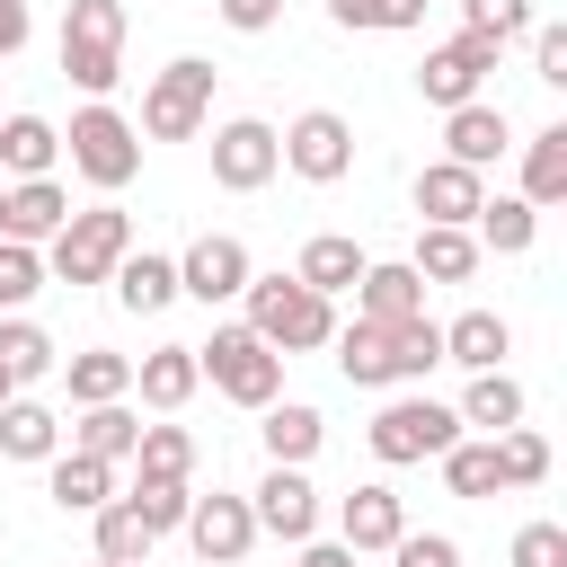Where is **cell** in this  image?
Masks as SVG:
<instances>
[{
    "label": "cell",
    "mask_w": 567,
    "mask_h": 567,
    "mask_svg": "<svg viewBox=\"0 0 567 567\" xmlns=\"http://www.w3.org/2000/svg\"><path fill=\"white\" fill-rule=\"evenodd\" d=\"M328 346H337V372H346L354 390L425 381V372L443 363V328H434L425 310H416V319H354V328H337Z\"/></svg>",
    "instance_id": "cell-1"
},
{
    "label": "cell",
    "mask_w": 567,
    "mask_h": 567,
    "mask_svg": "<svg viewBox=\"0 0 567 567\" xmlns=\"http://www.w3.org/2000/svg\"><path fill=\"white\" fill-rule=\"evenodd\" d=\"M248 328L275 346V354H310V346H328L337 337V310H328V292H310L301 275H248Z\"/></svg>",
    "instance_id": "cell-2"
},
{
    "label": "cell",
    "mask_w": 567,
    "mask_h": 567,
    "mask_svg": "<svg viewBox=\"0 0 567 567\" xmlns=\"http://www.w3.org/2000/svg\"><path fill=\"white\" fill-rule=\"evenodd\" d=\"M124 248H133V213L89 204V213H62V230L44 239V275L53 284H106Z\"/></svg>",
    "instance_id": "cell-3"
},
{
    "label": "cell",
    "mask_w": 567,
    "mask_h": 567,
    "mask_svg": "<svg viewBox=\"0 0 567 567\" xmlns=\"http://www.w3.org/2000/svg\"><path fill=\"white\" fill-rule=\"evenodd\" d=\"M195 372L230 399V408H266L284 390V354L239 319V328H213V346H195Z\"/></svg>",
    "instance_id": "cell-4"
},
{
    "label": "cell",
    "mask_w": 567,
    "mask_h": 567,
    "mask_svg": "<svg viewBox=\"0 0 567 567\" xmlns=\"http://www.w3.org/2000/svg\"><path fill=\"white\" fill-rule=\"evenodd\" d=\"M62 71L89 97H106L124 80V0H71L62 9Z\"/></svg>",
    "instance_id": "cell-5"
},
{
    "label": "cell",
    "mask_w": 567,
    "mask_h": 567,
    "mask_svg": "<svg viewBox=\"0 0 567 567\" xmlns=\"http://www.w3.org/2000/svg\"><path fill=\"white\" fill-rule=\"evenodd\" d=\"M62 151H71V168H80L97 195H124V186L142 177V133H133L106 97H89V106L71 115V142H62Z\"/></svg>",
    "instance_id": "cell-6"
},
{
    "label": "cell",
    "mask_w": 567,
    "mask_h": 567,
    "mask_svg": "<svg viewBox=\"0 0 567 567\" xmlns=\"http://www.w3.org/2000/svg\"><path fill=\"white\" fill-rule=\"evenodd\" d=\"M452 443H461V408H443V399H425V390H408V399H390V408L372 416V461H390V470L434 461V452H452Z\"/></svg>",
    "instance_id": "cell-7"
},
{
    "label": "cell",
    "mask_w": 567,
    "mask_h": 567,
    "mask_svg": "<svg viewBox=\"0 0 567 567\" xmlns=\"http://www.w3.org/2000/svg\"><path fill=\"white\" fill-rule=\"evenodd\" d=\"M213 62H168V71H151V89H142V133L151 142H195L204 133V115H213Z\"/></svg>",
    "instance_id": "cell-8"
},
{
    "label": "cell",
    "mask_w": 567,
    "mask_h": 567,
    "mask_svg": "<svg viewBox=\"0 0 567 567\" xmlns=\"http://www.w3.org/2000/svg\"><path fill=\"white\" fill-rule=\"evenodd\" d=\"M275 151H284V168H292V177L337 186V177L354 168V124H346L337 106H310V115H292V124L275 133Z\"/></svg>",
    "instance_id": "cell-9"
},
{
    "label": "cell",
    "mask_w": 567,
    "mask_h": 567,
    "mask_svg": "<svg viewBox=\"0 0 567 567\" xmlns=\"http://www.w3.org/2000/svg\"><path fill=\"white\" fill-rule=\"evenodd\" d=\"M496 53H505V44H496V35H470V27H461L452 44H434V53H425V71H416L425 106H470V97H478V80L496 71Z\"/></svg>",
    "instance_id": "cell-10"
},
{
    "label": "cell",
    "mask_w": 567,
    "mask_h": 567,
    "mask_svg": "<svg viewBox=\"0 0 567 567\" xmlns=\"http://www.w3.org/2000/svg\"><path fill=\"white\" fill-rule=\"evenodd\" d=\"M177 532L195 540V558H204V567H239V558L257 549V514H248V496H221V487H213V496H195Z\"/></svg>",
    "instance_id": "cell-11"
},
{
    "label": "cell",
    "mask_w": 567,
    "mask_h": 567,
    "mask_svg": "<svg viewBox=\"0 0 567 567\" xmlns=\"http://www.w3.org/2000/svg\"><path fill=\"white\" fill-rule=\"evenodd\" d=\"M275 168H284V151H275V124H257V115H230V124L213 133V186H230V195H257Z\"/></svg>",
    "instance_id": "cell-12"
},
{
    "label": "cell",
    "mask_w": 567,
    "mask_h": 567,
    "mask_svg": "<svg viewBox=\"0 0 567 567\" xmlns=\"http://www.w3.org/2000/svg\"><path fill=\"white\" fill-rule=\"evenodd\" d=\"M248 275H257V266H248V248H239L230 230H204V239L177 257V292H186V301H204V310H213V301H239V292H248Z\"/></svg>",
    "instance_id": "cell-13"
},
{
    "label": "cell",
    "mask_w": 567,
    "mask_h": 567,
    "mask_svg": "<svg viewBox=\"0 0 567 567\" xmlns=\"http://www.w3.org/2000/svg\"><path fill=\"white\" fill-rule=\"evenodd\" d=\"M248 514H257V532H275V540H310L319 532V487L292 470V461H275L266 478H257V496H248Z\"/></svg>",
    "instance_id": "cell-14"
},
{
    "label": "cell",
    "mask_w": 567,
    "mask_h": 567,
    "mask_svg": "<svg viewBox=\"0 0 567 567\" xmlns=\"http://www.w3.org/2000/svg\"><path fill=\"white\" fill-rule=\"evenodd\" d=\"M487 204V168H461V159H434V168H416V213L425 221H452V230H470V213Z\"/></svg>",
    "instance_id": "cell-15"
},
{
    "label": "cell",
    "mask_w": 567,
    "mask_h": 567,
    "mask_svg": "<svg viewBox=\"0 0 567 567\" xmlns=\"http://www.w3.org/2000/svg\"><path fill=\"white\" fill-rule=\"evenodd\" d=\"M452 124H443V159H461V168H487V159H505L514 151V124H505V106H487V97H470V106H443Z\"/></svg>",
    "instance_id": "cell-16"
},
{
    "label": "cell",
    "mask_w": 567,
    "mask_h": 567,
    "mask_svg": "<svg viewBox=\"0 0 567 567\" xmlns=\"http://www.w3.org/2000/svg\"><path fill=\"white\" fill-rule=\"evenodd\" d=\"M62 213H71V195H62L53 177H18V186L0 195V239H27V248H44V239L62 230Z\"/></svg>",
    "instance_id": "cell-17"
},
{
    "label": "cell",
    "mask_w": 567,
    "mask_h": 567,
    "mask_svg": "<svg viewBox=\"0 0 567 567\" xmlns=\"http://www.w3.org/2000/svg\"><path fill=\"white\" fill-rule=\"evenodd\" d=\"M337 532H346V549H354V558H363V549H390V540L408 532L399 487H381V478H372V487H354V496L337 505Z\"/></svg>",
    "instance_id": "cell-18"
},
{
    "label": "cell",
    "mask_w": 567,
    "mask_h": 567,
    "mask_svg": "<svg viewBox=\"0 0 567 567\" xmlns=\"http://www.w3.org/2000/svg\"><path fill=\"white\" fill-rule=\"evenodd\" d=\"M416 310H425V275H416L408 257L354 275V319H416Z\"/></svg>",
    "instance_id": "cell-19"
},
{
    "label": "cell",
    "mask_w": 567,
    "mask_h": 567,
    "mask_svg": "<svg viewBox=\"0 0 567 567\" xmlns=\"http://www.w3.org/2000/svg\"><path fill=\"white\" fill-rule=\"evenodd\" d=\"M514 354V328L496 319V310H461L452 328H443V363H461V372H496Z\"/></svg>",
    "instance_id": "cell-20"
},
{
    "label": "cell",
    "mask_w": 567,
    "mask_h": 567,
    "mask_svg": "<svg viewBox=\"0 0 567 567\" xmlns=\"http://www.w3.org/2000/svg\"><path fill=\"white\" fill-rule=\"evenodd\" d=\"M195 381H204V372H195V346H151V354L133 363V390H142V408H159V416L186 408Z\"/></svg>",
    "instance_id": "cell-21"
},
{
    "label": "cell",
    "mask_w": 567,
    "mask_h": 567,
    "mask_svg": "<svg viewBox=\"0 0 567 567\" xmlns=\"http://www.w3.org/2000/svg\"><path fill=\"white\" fill-rule=\"evenodd\" d=\"M523 204H532V213L567 204V124H540V133L523 142Z\"/></svg>",
    "instance_id": "cell-22"
},
{
    "label": "cell",
    "mask_w": 567,
    "mask_h": 567,
    "mask_svg": "<svg viewBox=\"0 0 567 567\" xmlns=\"http://www.w3.org/2000/svg\"><path fill=\"white\" fill-rule=\"evenodd\" d=\"M106 284H115V301H124V310H168V301H177V257H151V248H124Z\"/></svg>",
    "instance_id": "cell-23"
},
{
    "label": "cell",
    "mask_w": 567,
    "mask_h": 567,
    "mask_svg": "<svg viewBox=\"0 0 567 567\" xmlns=\"http://www.w3.org/2000/svg\"><path fill=\"white\" fill-rule=\"evenodd\" d=\"M408 266H416L425 284H470V275H478V239H470V230H452V221H425Z\"/></svg>",
    "instance_id": "cell-24"
},
{
    "label": "cell",
    "mask_w": 567,
    "mask_h": 567,
    "mask_svg": "<svg viewBox=\"0 0 567 567\" xmlns=\"http://www.w3.org/2000/svg\"><path fill=\"white\" fill-rule=\"evenodd\" d=\"M363 266H372V257H363L346 230H319V239L301 248V266H292V275H301L310 292H328V301H337V292H354V275H363Z\"/></svg>",
    "instance_id": "cell-25"
},
{
    "label": "cell",
    "mask_w": 567,
    "mask_h": 567,
    "mask_svg": "<svg viewBox=\"0 0 567 567\" xmlns=\"http://www.w3.org/2000/svg\"><path fill=\"white\" fill-rule=\"evenodd\" d=\"M133 443H142V416L124 399L80 408V425H71V452H97V461H133Z\"/></svg>",
    "instance_id": "cell-26"
},
{
    "label": "cell",
    "mask_w": 567,
    "mask_h": 567,
    "mask_svg": "<svg viewBox=\"0 0 567 567\" xmlns=\"http://www.w3.org/2000/svg\"><path fill=\"white\" fill-rule=\"evenodd\" d=\"M257 434H266V461H292V470L328 443L319 408H301V399H266V425H257Z\"/></svg>",
    "instance_id": "cell-27"
},
{
    "label": "cell",
    "mask_w": 567,
    "mask_h": 567,
    "mask_svg": "<svg viewBox=\"0 0 567 567\" xmlns=\"http://www.w3.org/2000/svg\"><path fill=\"white\" fill-rule=\"evenodd\" d=\"M115 496V461H97V452H53V505L62 514H97Z\"/></svg>",
    "instance_id": "cell-28"
},
{
    "label": "cell",
    "mask_w": 567,
    "mask_h": 567,
    "mask_svg": "<svg viewBox=\"0 0 567 567\" xmlns=\"http://www.w3.org/2000/svg\"><path fill=\"white\" fill-rule=\"evenodd\" d=\"M0 452H9V461H53V452H62V416H53L44 399H9V408H0Z\"/></svg>",
    "instance_id": "cell-29"
},
{
    "label": "cell",
    "mask_w": 567,
    "mask_h": 567,
    "mask_svg": "<svg viewBox=\"0 0 567 567\" xmlns=\"http://www.w3.org/2000/svg\"><path fill=\"white\" fill-rule=\"evenodd\" d=\"M470 221H478L470 239H478V248H496V257H523V248L540 239V213H532L523 195H487V204H478Z\"/></svg>",
    "instance_id": "cell-30"
},
{
    "label": "cell",
    "mask_w": 567,
    "mask_h": 567,
    "mask_svg": "<svg viewBox=\"0 0 567 567\" xmlns=\"http://www.w3.org/2000/svg\"><path fill=\"white\" fill-rule=\"evenodd\" d=\"M461 425H487V434H505V425H523V381L496 363V372H470V390H461Z\"/></svg>",
    "instance_id": "cell-31"
},
{
    "label": "cell",
    "mask_w": 567,
    "mask_h": 567,
    "mask_svg": "<svg viewBox=\"0 0 567 567\" xmlns=\"http://www.w3.org/2000/svg\"><path fill=\"white\" fill-rule=\"evenodd\" d=\"M53 151H62V133L44 115H0V168L9 177H53Z\"/></svg>",
    "instance_id": "cell-32"
},
{
    "label": "cell",
    "mask_w": 567,
    "mask_h": 567,
    "mask_svg": "<svg viewBox=\"0 0 567 567\" xmlns=\"http://www.w3.org/2000/svg\"><path fill=\"white\" fill-rule=\"evenodd\" d=\"M62 381H71V399H80V408H97V399H124V390H133V354H115V346H89V354H71V363H62Z\"/></svg>",
    "instance_id": "cell-33"
},
{
    "label": "cell",
    "mask_w": 567,
    "mask_h": 567,
    "mask_svg": "<svg viewBox=\"0 0 567 567\" xmlns=\"http://www.w3.org/2000/svg\"><path fill=\"white\" fill-rule=\"evenodd\" d=\"M151 540H159V532L133 514V496H106V505H97V558H115V567H142V558H151Z\"/></svg>",
    "instance_id": "cell-34"
},
{
    "label": "cell",
    "mask_w": 567,
    "mask_h": 567,
    "mask_svg": "<svg viewBox=\"0 0 567 567\" xmlns=\"http://www.w3.org/2000/svg\"><path fill=\"white\" fill-rule=\"evenodd\" d=\"M434 461H443V487L470 496V505L505 487V470H496V434H487V443H452V452H434Z\"/></svg>",
    "instance_id": "cell-35"
},
{
    "label": "cell",
    "mask_w": 567,
    "mask_h": 567,
    "mask_svg": "<svg viewBox=\"0 0 567 567\" xmlns=\"http://www.w3.org/2000/svg\"><path fill=\"white\" fill-rule=\"evenodd\" d=\"M0 363H9V381L27 390V381H44L62 354H53V337H44L35 319H9V328H0Z\"/></svg>",
    "instance_id": "cell-36"
},
{
    "label": "cell",
    "mask_w": 567,
    "mask_h": 567,
    "mask_svg": "<svg viewBox=\"0 0 567 567\" xmlns=\"http://www.w3.org/2000/svg\"><path fill=\"white\" fill-rule=\"evenodd\" d=\"M133 461H142V478H186V470H195V434H186V425H142Z\"/></svg>",
    "instance_id": "cell-37"
},
{
    "label": "cell",
    "mask_w": 567,
    "mask_h": 567,
    "mask_svg": "<svg viewBox=\"0 0 567 567\" xmlns=\"http://www.w3.org/2000/svg\"><path fill=\"white\" fill-rule=\"evenodd\" d=\"M496 470H505V487H540V478H549V443H540L532 425H505V434H496Z\"/></svg>",
    "instance_id": "cell-38"
},
{
    "label": "cell",
    "mask_w": 567,
    "mask_h": 567,
    "mask_svg": "<svg viewBox=\"0 0 567 567\" xmlns=\"http://www.w3.org/2000/svg\"><path fill=\"white\" fill-rule=\"evenodd\" d=\"M35 292H44V248L0 239V310H18V301H35Z\"/></svg>",
    "instance_id": "cell-39"
},
{
    "label": "cell",
    "mask_w": 567,
    "mask_h": 567,
    "mask_svg": "<svg viewBox=\"0 0 567 567\" xmlns=\"http://www.w3.org/2000/svg\"><path fill=\"white\" fill-rule=\"evenodd\" d=\"M186 505H195V487H186V478H142V487H133V514H142L151 532H177V523H186Z\"/></svg>",
    "instance_id": "cell-40"
},
{
    "label": "cell",
    "mask_w": 567,
    "mask_h": 567,
    "mask_svg": "<svg viewBox=\"0 0 567 567\" xmlns=\"http://www.w3.org/2000/svg\"><path fill=\"white\" fill-rule=\"evenodd\" d=\"M461 27L514 44V35H532V0H461Z\"/></svg>",
    "instance_id": "cell-41"
},
{
    "label": "cell",
    "mask_w": 567,
    "mask_h": 567,
    "mask_svg": "<svg viewBox=\"0 0 567 567\" xmlns=\"http://www.w3.org/2000/svg\"><path fill=\"white\" fill-rule=\"evenodd\" d=\"M328 18L337 27H425V0H328Z\"/></svg>",
    "instance_id": "cell-42"
},
{
    "label": "cell",
    "mask_w": 567,
    "mask_h": 567,
    "mask_svg": "<svg viewBox=\"0 0 567 567\" xmlns=\"http://www.w3.org/2000/svg\"><path fill=\"white\" fill-rule=\"evenodd\" d=\"M390 567H461V540L452 532H399L390 540Z\"/></svg>",
    "instance_id": "cell-43"
},
{
    "label": "cell",
    "mask_w": 567,
    "mask_h": 567,
    "mask_svg": "<svg viewBox=\"0 0 567 567\" xmlns=\"http://www.w3.org/2000/svg\"><path fill=\"white\" fill-rule=\"evenodd\" d=\"M514 567H567V523H523L514 532Z\"/></svg>",
    "instance_id": "cell-44"
},
{
    "label": "cell",
    "mask_w": 567,
    "mask_h": 567,
    "mask_svg": "<svg viewBox=\"0 0 567 567\" xmlns=\"http://www.w3.org/2000/svg\"><path fill=\"white\" fill-rule=\"evenodd\" d=\"M532 62L549 89H567V27H532Z\"/></svg>",
    "instance_id": "cell-45"
},
{
    "label": "cell",
    "mask_w": 567,
    "mask_h": 567,
    "mask_svg": "<svg viewBox=\"0 0 567 567\" xmlns=\"http://www.w3.org/2000/svg\"><path fill=\"white\" fill-rule=\"evenodd\" d=\"M221 9V27H239V35H266L275 18H284V0H213Z\"/></svg>",
    "instance_id": "cell-46"
},
{
    "label": "cell",
    "mask_w": 567,
    "mask_h": 567,
    "mask_svg": "<svg viewBox=\"0 0 567 567\" xmlns=\"http://www.w3.org/2000/svg\"><path fill=\"white\" fill-rule=\"evenodd\" d=\"M27 35H35V18H27V0H0V62H9V53L27 44Z\"/></svg>",
    "instance_id": "cell-47"
},
{
    "label": "cell",
    "mask_w": 567,
    "mask_h": 567,
    "mask_svg": "<svg viewBox=\"0 0 567 567\" xmlns=\"http://www.w3.org/2000/svg\"><path fill=\"white\" fill-rule=\"evenodd\" d=\"M301 567H354L346 540H301Z\"/></svg>",
    "instance_id": "cell-48"
},
{
    "label": "cell",
    "mask_w": 567,
    "mask_h": 567,
    "mask_svg": "<svg viewBox=\"0 0 567 567\" xmlns=\"http://www.w3.org/2000/svg\"><path fill=\"white\" fill-rule=\"evenodd\" d=\"M9 399H18V381H9V363H0V408H9Z\"/></svg>",
    "instance_id": "cell-49"
},
{
    "label": "cell",
    "mask_w": 567,
    "mask_h": 567,
    "mask_svg": "<svg viewBox=\"0 0 567 567\" xmlns=\"http://www.w3.org/2000/svg\"><path fill=\"white\" fill-rule=\"evenodd\" d=\"M89 567H115V558H89Z\"/></svg>",
    "instance_id": "cell-50"
},
{
    "label": "cell",
    "mask_w": 567,
    "mask_h": 567,
    "mask_svg": "<svg viewBox=\"0 0 567 567\" xmlns=\"http://www.w3.org/2000/svg\"><path fill=\"white\" fill-rule=\"evenodd\" d=\"M0 195H9V186H0Z\"/></svg>",
    "instance_id": "cell-51"
}]
</instances>
